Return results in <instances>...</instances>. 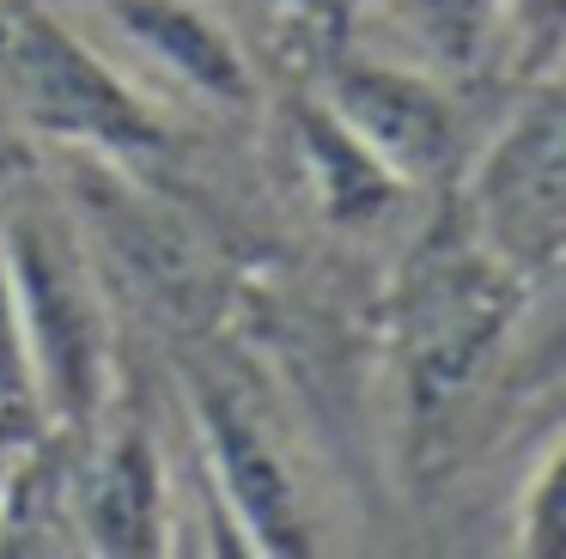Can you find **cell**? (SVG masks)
Here are the masks:
<instances>
[{
    "label": "cell",
    "mask_w": 566,
    "mask_h": 559,
    "mask_svg": "<svg viewBox=\"0 0 566 559\" xmlns=\"http://www.w3.org/2000/svg\"><path fill=\"white\" fill-rule=\"evenodd\" d=\"M293 152L329 225H378L415 194L329 104H293Z\"/></svg>",
    "instance_id": "cell-8"
},
{
    "label": "cell",
    "mask_w": 566,
    "mask_h": 559,
    "mask_svg": "<svg viewBox=\"0 0 566 559\" xmlns=\"http://www.w3.org/2000/svg\"><path fill=\"white\" fill-rule=\"evenodd\" d=\"M74 529L86 553H171V468L140 395L116 383L74 462Z\"/></svg>",
    "instance_id": "cell-5"
},
{
    "label": "cell",
    "mask_w": 566,
    "mask_h": 559,
    "mask_svg": "<svg viewBox=\"0 0 566 559\" xmlns=\"http://www.w3.org/2000/svg\"><path fill=\"white\" fill-rule=\"evenodd\" d=\"M463 225L524 286L560 274L566 243V122L560 73L517 85V104L463 158Z\"/></svg>",
    "instance_id": "cell-3"
},
{
    "label": "cell",
    "mask_w": 566,
    "mask_h": 559,
    "mask_svg": "<svg viewBox=\"0 0 566 559\" xmlns=\"http://www.w3.org/2000/svg\"><path fill=\"white\" fill-rule=\"evenodd\" d=\"M560 36H566V0H500V49L493 73L512 85H536L560 73Z\"/></svg>",
    "instance_id": "cell-10"
},
{
    "label": "cell",
    "mask_w": 566,
    "mask_h": 559,
    "mask_svg": "<svg viewBox=\"0 0 566 559\" xmlns=\"http://www.w3.org/2000/svg\"><path fill=\"white\" fill-rule=\"evenodd\" d=\"M512 547L517 553H566V450L560 432L536 450V468L517 481V510H512Z\"/></svg>",
    "instance_id": "cell-11"
},
{
    "label": "cell",
    "mask_w": 566,
    "mask_h": 559,
    "mask_svg": "<svg viewBox=\"0 0 566 559\" xmlns=\"http://www.w3.org/2000/svg\"><path fill=\"white\" fill-rule=\"evenodd\" d=\"M0 255L13 280L43 432L62 444H86L123 383V365L80 219L38 182H0Z\"/></svg>",
    "instance_id": "cell-1"
},
{
    "label": "cell",
    "mask_w": 566,
    "mask_h": 559,
    "mask_svg": "<svg viewBox=\"0 0 566 559\" xmlns=\"http://www.w3.org/2000/svg\"><path fill=\"white\" fill-rule=\"evenodd\" d=\"M184 383L232 553H317L323 535L305 510L293 456L274 432L262 383L244 365H226V352L189 359Z\"/></svg>",
    "instance_id": "cell-4"
},
{
    "label": "cell",
    "mask_w": 566,
    "mask_h": 559,
    "mask_svg": "<svg viewBox=\"0 0 566 559\" xmlns=\"http://www.w3.org/2000/svg\"><path fill=\"white\" fill-rule=\"evenodd\" d=\"M0 97L25 116V128L86 158L147 165L177 146V128L140 92V80L116 73L43 0L0 7Z\"/></svg>",
    "instance_id": "cell-2"
},
{
    "label": "cell",
    "mask_w": 566,
    "mask_h": 559,
    "mask_svg": "<svg viewBox=\"0 0 566 559\" xmlns=\"http://www.w3.org/2000/svg\"><path fill=\"white\" fill-rule=\"evenodd\" d=\"M323 104H329L408 189H427V182L451 177L469 158L457 97L444 92L427 67H402V61H384V55L335 49L329 73H323Z\"/></svg>",
    "instance_id": "cell-6"
},
{
    "label": "cell",
    "mask_w": 566,
    "mask_h": 559,
    "mask_svg": "<svg viewBox=\"0 0 566 559\" xmlns=\"http://www.w3.org/2000/svg\"><path fill=\"white\" fill-rule=\"evenodd\" d=\"M396 31V43L432 73V80H488L500 49V0H366Z\"/></svg>",
    "instance_id": "cell-9"
},
{
    "label": "cell",
    "mask_w": 566,
    "mask_h": 559,
    "mask_svg": "<svg viewBox=\"0 0 566 559\" xmlns=\"http://www.w3.org/2000/svg\"><path fill=\"white\" fill-rule=\"evenodd\" d=\"M111 36L140 61V73L165 85L171 97L208 109H250L256 104V73L238 36L196 0H86Z\"/></svg>",
    "instance_id": "cell-7"
}]
</instances>
